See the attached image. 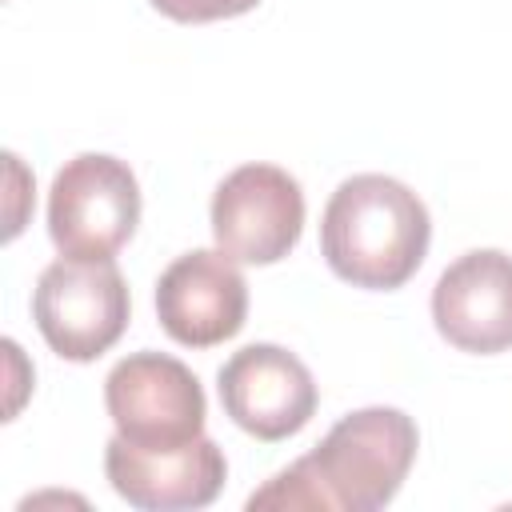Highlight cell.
I'll list each match as a JSON object with an SVG mask.
<instances>
[{
    "instance_id": "cell-1",
    "label": "cell",
    "mask_w": 512,
    "mask_h": 512,
    "mask_svg": "<svg viewBox=\"0 0 512 512\" xmlns=\"http://www.w3.org/2000/svg\"><path fill=\"white\" fill-rule=\"evenodd\" d=\"M416 444V424L400 408L376 404L348 412L308 456L256 488L248 496V508L376 512L400 492L416 460Z\"/></svg>"
},
{
    "instance_id": "cell-2",
    "label": "cell",
    "mask_w": 512,
    "mask_h": 512,
    "mask_svg": "<svg viewBox=\"0 0 512 512\" xmlns=\"http://www.w3.org/2000/svg\"><path fill=\"white\" fill-rule=\"evenodd\" d=\"M428 240L432 220L424 200L384 172L348 176L320 220V252L328 268L352 288L372 292L408 284L428 256Z\"/></svg>"
},
{
    "instance_id": "cell-3",
    "label": "cell",
    "mask_w": 512,
    "mask_h": 512,
    "mask_svg": "<svg viewBox=\"0 0 512 512\" xmlns=\"http://www.w3.org/2000/svg\"><path fill=\"white\" fill-rule=\"evenodd\" d=\"M140 224V184L108 152L72 156L48 192V236L60 256L112 260Z\"/></svg>"
},
{
    "instance_id": "cell-4",
    "label": "cell",
    "mask_w": 512,
    "mask_h": 512,
    "mask_svg": "<svg viewBox=\"0 0 512 512\" xmlns=\"http://www.w3.org/2000/svg\"><path fill=\"white\" fill-rule=\"evenodd\" d=\"M128 284L112 260H52L32 288V320L64 360L104 356L128 328Z\"/></svg>"
},
{
    "instance_id": "cell-5",
    "label": "cell",
    "mask_w": 512,
    "mask_h": 512,
    "mask_svg": "<svg viewBox=\"0 0 512 512\" xmlns=\"http://www.w3.org/2000/svg\"><path fill=\"white\" fill-rule=\"evenodd\" d=\"M104 404L116 436L148 452H172L204 436V388L184 360L164 352L124 356L104 380Z\"/></svg>"
},
{
    "instance_id": "cell-6",
    "label": "cell",
    "mask_w": 512,
    "mask_h": 512,
    "mask_svg": "<svg viewBox=\"0 0 512 512\" xmlns=\"http://www.w3.org/2000/svg\"><path fill=\"white\" fill-rule=\"evenodd\" d=\"M304 232V192L276 164H240L212 192V236L240 264L284 260Z\"/></svg>"
},
{
    "instance_id": "cell-7",
    "label": "cell",
    "mask_w": 512,
    "mask_h": 512,
    "mask_svg": "<svg viewBox=\"0 0 512 512\" xmlns=\"http://www.w3.org/2000/svg\"><path fill=\"white\" fill-rule=\"evenodd\" d=\"M216 380L224 412L256 440H288L316 412V380L308 364L280 344H248L232 352Z\"/></svg>"
},
{
    "instance_id": "cell-8",
    "label": "cell",
    "mask_w": 512,
    "mask_h": 512,
    "mask_svg": "<svg viewBox=\"0 0 512 512\" xmlns=\"http://www.w3.org/2000/svg\"><path fill=\"white\" fill-rule=\"evenodd\" d=\"M160 328L184 348H212L232 340L248 316V284L224 248H196L176 256L156 280Z\"/></svg>"
},
{
    "instance_id": "cell-9",
    "label": "cell",
    "mask_w": 512,
    "mask_h": 512,
    "mask_svg": "<svg viewBox=\"0 0 512 512\" xmlns=\"http://www.w3.org/2000/svg\"><path fill=\"white\" fill-rule=\"evenodd\" d=\"M436 332L476 356L512 348V256L476 248L452 260L432 288Z\"/></svg>"
},
{
    "instance_id": "cell-10",
    "label": "cell",
    "mask_w": 512,
    "mask_h": 512,
    "mask_svg": "<svg viewBox=\"0 0 512 512\" xmlns=\"http://www.w3.org/2000/svg\"><path fill=\"white\" fill-rule=\"evenodd\" d=\"M104 472L120 500L144 512H180L204 508L220 496L228 464L216 440L196 436L172 452H148L120 436L104 444Z\"/></svg>"
},
{
    "instance_id": "cell-11",
    "label": "cell",
    "mask_w": 512,
    "mask_h": 512,
    "mask_svg": "<svg viewBox=\"0 0 512 512\" xmlns=\"http://www.w3.org/2000/svg\"><path fill=\"white\" fill-rule=\"evenodd\" d=\"M256 4L260 0H152V8H160L168 20H180V24H208V20L244 16Z\"/></svg>"
}]
</instances>
